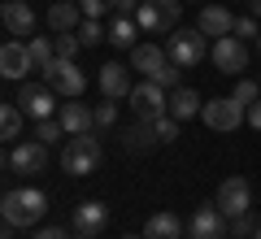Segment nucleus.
<instances>
[{"mask_svg": "<svg viewBox=\"0 0 261 239\" xmlns=\"http://www.w3.org/2000/svg\"><path fill=\"white\" fill-rule=\"evenodd\" d=\"M257 52H261V35H257Z\"/></svg>", "mask_w": 261, "mask_h": 239, "instance_id": "obj_43", "label": "nucleus"}, {"mask_svg": "<svg viewBox=\"0 0 261 239\" xmlns=\"http://www.w3.org/2000/svg\"><path fill=\"white\" fill-rule=\"evenodd\" d=\"M61 118H44V122H35V139L39 144H57V139H61Z\"/></svg>", "mask_w": 261, "mask_h": 239, "instance_id": "obj_30", "label": "nucleus"}, {"mask_svg": "<svg viewBox=\"0 0 261 239\" xmlns=\"http://www.w3.org/2000/svg\"><path fill=\"white\" fill-rule=\"evenodd\" d=\"M135 22H140V31H144V35H166V31H174V26L166 22V13H161V5H157V0H144L140 9H135Z\"/></svg>", "mask_w": 261, "mask_h": 239, "instance_id": "obj_23", "label": "nucleus"}, {"mask_svg": "<svg viewBox=\"0 0 261 239\" xmlns=\"http://www.w3.org/2000/svg\"><path fill=\"white\" fill-rule=\"evenodd\" d=\"M31 239H74V235H65L61 226H39V230H35Z\"/></svg>", "mask_w": 261, "mask_h": 239, "instance_id": "obj_37", "label": "nucleus"}, {"mask_svg": "<svg viewBox=\"0 0 261 239\" xmlns=\"http://www.w3.org/2000/svg\"><path fill=\"white\" fill-rule=\"evenodd\" d=\"M74 239H96V235H79V230H74Z\"/></svg>", "mask_w": 261, "mask_h": 239, "instance_id": "obj_41", "label": "nucleus"}, {"mask_svg": "<svg viewBox=\"0 0 261 239\" xmlns=\"http://www.w3.org/2000/svg\"><path fill=\"white\" fill-rule=\"evenodd\" d=\"M135 35H140V22L135 18H118L109 26V44L113 48H135Z\"/></svg>", "mask_w": 261, "mask_h": 239, "instance_id": "obj_25", "label": "nucleus"}, {"mask_svg": "<svg viewBox=\"0 0 261 239\" xmlns=\"http://www.w3.org/2000/svg\"><path fill=\"white\" fill-rule=\"evenodd\" d=\"M231 35H235V39H257V35H261V18H252V13H248V18H235V31H231Z\"/></svg>", "mask_w": 261, "mask_h": 239, "instance_id": "obj_32", "label": "nucleus"}, {"mask_svg": "<svg viewBox=\"0 0 261 239\" xmlns=\"http://www.w3.org/2000/svg\"><path fill=\"white\" fill-rule=\"evenodd\" d=\"M152 144H161V139H157V126H152V118H140L135 126L122 130V148H126V152H148Z\"/></svg>", "mask_w": 261, "mask_h": 239, "instance_id": "obj_19", "label": "nucleus"}, {"mask_svg": "<svg viewBox=\"0 0 261 239\" xmlns=\"http://www.w3.org/2000/svg\"><path fill=\"white\" fill-rule=\"evenodd\" d=\"M157 5H161V13H166L170 26H178V18H183V0H157Z\"/></svg>", "mask_w": 261, "mask_h": 239, "instance_id": "obj_36", "label": "nucleus"}, {"mask_svg": "<svg viewBox=\"0 0 261 239\" xmlns=\"http://www.w3.org/2000/svg\"><path fill=\"white\" fill-rule=\"evenodd\" d=\"M166 52H170V61L178 65V70H192V65H200L205 61V31L200 26H187V31H178L174 26V35L166 39Z\"/></svg>", "mask_w": 261, "mask_h": 239, "instance_id": "obj_4", "label": "nucleus"}, {"mask_svg": "<svg viewBox=\"0 0 261 239\" xmlns=\"http://www.w3.org/2000/svg\"><path fill=\"white\" fill-rule=\"evenodd\" d=\"M209 57H214V65H218L222 74H240V70H248V48H244V39H235V35L214 39Z\"/></svg>", "mask_w": 261, "mask_h": 239, "instance_id": "obj_12", "label": "nucleus"}, {"mask_svg": "<svg viewBox=\"0 0 261 239\" xmlns=\"http://www.w3.org/2000/svg\"><path fill=\"white\" fill-rule=\"evenodd\" d=\"M0 18H5V31L9 35H31L35 31V9H31L27 0H5Z\"/></svg>", "mask_w": 261, "mask_h": 239, "instance_id": "obj_18", "label": "nucleus"}, {"mask_svg": "<svg viewBox=\"0 0 261 239\" xmlns=\"http://www.w3.org/2000/svg\"><path fill=\"white\" fill-rule=\"evenodd\" d=\"M79 9L83 18H105L109 9H118V0H79Z\"/></svg>", "mask_w": 261, "mask_h": 239, "instance_id": "obj_33", "label": "nucleus"}, {"mask_svg": "<svg viewBox=\"0 0 261 239\" xmlns=\"http://www.w3.org/2000/svg\"><path fill=\"white\" fill-rule=\"evenodd\" d=\"M96 83H100V96L105 100H130V70L122 61H105L100 65V74H96Z\"/></svg>", "mask_w": 261, "mask_h": 239, "instance_id": "obj_14", "label": "nucleus"}, {"mask_svg": "<svg viewBox=\"0 0 261 239\" xmlns=\"http://www.w3.org/2000/svg\"><path fill=\"white\" fill-rule=\"evenodd\" d=\"M122 239H144V235H122Z\"/></svg>", "mask_w": 261, "mask_h": 239, "instance_id": "obj_42", "label": "nucleus"}, {"mask_svg": "<svg viewBox=\"0 0 261 239\" xmlns=\"http://www.w3.org/2000/svg\"><path fill=\"white\" fill-rule=\"evenodd\" d=\"M5 166H9V174H39V170L48 166V144H39V139H22V144L9 148Z\"/></svg>", "mask_w": 261, "mask_h": 239, "instance_id": "obj_10", "label": "nucleus"}, {"mask_svg": "<svg viewBox=\"0 0 261 239\" xmlns=\"http://www.w3.org/2000/svg\"><path fill=\"white\" fill-rule=\"evenodd\" d=\"M70 222H74L79 235H100L105 222H109V204H100V200H83V204L74 209V218H70Z\"/></svg>", "mask_w": 261, "mask_h": 239, "instance_id": "obj_15", "label": "nucleus"}, {"mask_svg": "<svg viewBox=\"0 0 261 239\" xmlns=\"http://www.w3.org/2000/svg\"><path fill=\"white\" fill-rule=\"evenodd\" d=\"M113 122H118V100L96 104V126H113Z\"/></svg>", "mask_w": 261, "mask_h": 239, "instance_id": "obj_35", "label": "nucleus"}, {"mask_svg": "<svg viewBox=\"0 0 261 239\" xmlns=\"http://www.w3.org/2000/svg\"><path fill=\"white\" fill-rule=\"evenodd\" d=\"M200 122L209 130H235L240 122H248V104H240L235 96H218V100H209L200 109Z\"/></svg>", "mask_w": 261, "mask_h": 239, "instance_id": "obj_6", "label": "nucleus"}, {"mask_svg": "<svg viewBox=\"0 0 261 239\" xmlns=\"http://www.w3.org/2000/svg\"><path fill=\"white\" fill-rule=\"evenodd\" d=\"M196 26L205 31V35L222 39V35H231V31H235V13L222 9V5H205V9L196 13Z\"/></svg>", "mask_w": 261, "mask_h": 239, "instance_id": "obj_16", "label": "nucleus"}, {"mask_svg": "<svg viewBox=\"0 0 261 239\" xmlns=\"http://www.w3.org/2000/svg\"><path fill=\"white\" fill-rule=\"evenodd\" d=\"M79 39H83V48H96L109 39V31L100 26V18H83V26H79Z\"/></svg>", "mask_w": 261, "mask_h": 239, "instance_id": "obj_27", "label": "nucleus"}, {"mask_svg": "<svg viewBox=\"0 0 261 239\" xmlns=\"http://www.w3.org/2000/svg\"><path fill=\"white\" fill-rule=\"evenodd\" d=\"M235 100H240V104H257L261 100V83H257V78H235Z\"/></svg>", "mask_w": 261, "mask_h": 239, "instance_id": "obj_28", "label": "nucleus"}, {"mask_svg": "<svg viewBox=\"0 0 261 239\" xmlns=\"http://www.w3.org/2000/svg\"><path fill=\"white\" fill-rule=\"evenodd\" d=\"M178 235H183V222H178L170 209L152 213V218L144 222V239H178Z\"/></svg>", "mask_w": 261, "mask_h": 239, "instance_id": "obj_22", "label": "nucleus"}, {"mask_svg": "<svg viewBox=\"0 0 261 239\" xmlns=\"http://www.w3.org/2000/svg\"><path fill=\"white\" fill-rule=\"evenodd\" d=\"M44 83L53 87L57 96H65V100H79V96L87 92V74L79 70L74 61H65V57H57L53 65L44 70Z\"/></svg>", "mask_w": 261, "mask_h": 239, "instance_id": "obj_5", "label": "nucleus"}, {"mask_svg": "<svg viewBox=\"0 0 261 239\" xmlns=\"http://www.w3.org/2000/svg\"><path fill=\"white\" fill-rule=\"evenodd\" d=\"M0 239H13V226H5V235H0Z\"/></svg>", "mask_w": 261, "mask_h": 239, "instance_id": "obj_40", "label": "nucleus"}, {"mask_svg": "<svg viewBox=\"0 0 261 239\" xmlns=\"http://www.w3.org/2000/svg\"><path fill=\"white\" fill-rule=\"evenodd\" d=\"M200 109H205V104H200V96H196L192 87H174V92H170V100H166V113H170V118H178V122L196 118Z\"/></svg>", "mask_w": 261, "mask_h": 239, "instance_id": "obj_21", "label": "nucleus"}, {"mask_svg": "<svg viewBox=\"0 0 261 239\" xmlns=\"http://www.w3.org/2000/svg\"><path fill=\"white\" fill-rule=\"evenodd\" d=\"M130 70H140L144 78H152L157 87H166V92H174L178 87V65L170 61V52L161 44H135L130 48Z\"/></svg>", "mask_w": 261, "mask_h": 239, "instance_id": "obj_2", "label": "nucleus"}, {"mask_svg": "<svg viewBox=\"0 0 261 239\" xmlns=\"http://www.w3.org/2000/svg\"><path fill=\"white\" fill-rule=\"evenodd\" d=\"M231 235V218L218 204H200L187 222V239H226Z\"/></svg>", "mask_w": 261, "mask_h": 239, "instance_id": "obj_9", "label": "nucleus"}, {"mask_svg": "<svg viewBox=\"0 0 261 239\" xmlns=\"http://www.w3.org/2000/svg\"><path fill=\"white\" fill-rule=\"evenodd\" d=\"M22 118H27V113H22L18 100L5 104V109H0V135H5V139H18L22 135Z\"/></svg>", "mask_w": 261, "mask_h": 239, "instance_id": "obj_26", "label": "nucleus"}, {"mask_svg": "<svg viewBox=\"0 0 261 239\" xmlns=\"http://www.w3.org/2000/svg\"><path fill=\"white\" fill-rule=\"evenodd\" d=\"M252 239H261V226H257V235H252Z\"/></svg>", "mask_w": 261, "mask_h": 239, "instance_id": "obj_44", "label": "nucleus"}, {"mask_svg": "<svg viewBox=\"0 0 261 239\" xmlns=\"http://www.w3.org/2000/svg\"><path fill=\"white\" fill-rule=\"evenodd\" d=\"M166 100H170V92L157 87L152 78L135 83V92H130V109H135V118H161V113H166Z\"/></svg>", "mask_w": 261, "mask_h": 239, "instance_id": "obj_13", "label": "nucleus"}, {"mask_svg": "<svg viewBox=\"0 0 261 239\" xmlns=\"http://www.w3.org/2000/svg\"><path fill=\"white\" fill-rule=\"evenodd\" d=\"M0 74L5 78H18V83H27V74H35L27 39H5V48H0Z\"/></svg>", "mask_w": 261, "mask_h": 239, "instance_id": "obj_11", "label": "nucleus"}, {"mask_svg": "<svg viewBox=\"0 0 261 239\" xmlns=\"http://www.w3.org/2000/svg\"><path fill=\"white\" fill-rule=\"evenodd\" d=\"M79 48H83V39H79V31H65V35H57V57H65V61H74Z\"/></svg>", "mask_w": 261, "mask_h": 239, "instance_id": "obj_31", "label": "nucleus"}, {"mask_svg": "<svg viewBox=\"0 0 261 239\" xmlns=\"http://www.w3.org/2000/svg\"><path fill=\"white\" fill-rule=\"evenodd\" d=\"M140 5H144V0H118V9H113V13H118V18H135Z\"/></svg>", "mask_w": 261, "mask_h": 239, "instance_id": "obj_38", "label": "nucleus"}, {"mask_svg": "<svg viewBox=\"0 0 261 239\" xmlns=\"http://www.w3.org/2000/svg\"><path fill=\"white\" fill-rule=\"evenodd\" d=\"M48 213V196L39 192V187H22V192H5V200H0V218H5V226L22 230V226H39Z\"/></svg>", "mask_w": 261, "mask_h": 239, "instance_id": "obj_1", "label": "nucleus"}, {"mask_svg": "<svg viewBox=\"0 0 261 239\" xmlns=\"http://www.w3.org/2000/svg\"><path fill=\"white\" fill-rule=\"evenodd\" d=\"M231 235H235V239H252V235H257V222H252V213L231 218Z\"/></svg>", "mask_w": 261, "mask_h": 239, "instance_id": "obj_34", "label": "nucleus"}, {"mask_svg": "<svg viewBox=\"0 0 261 239\" xmlns=\"http://www.w3.org/2000/svg\"><path fill=\"white\" fill-rule=\"evenodd\" d=\"M18 104H22V113H27L31 122H44V118H57V92L48 83H22V92H18Z\"/></svg>", "mask_w": 261, "mask_h": 239, "instance_id": "obj_8", "label": "nucleus"}, {"mask_svg": "<svg viewBox=\"0 0 261 239\" xmlns=\"http://www.w3.org/2000/svg\"><path fill=\"white\" fill-rule=\"evenodd\" d=\"M152 126H157V139H161V144H174V139H178V126H183V122L170 118V113H161V118H152Z\"/></svg>", "mask_w": 261, "mask_h": 239, "instance_id": "obj_29", "label": "nucleus"}, {"mask_svg": "<svg viewBox=\"0 0 261 239\" xmlns=\"http://www.w3.org/2000/svg\"><path fill=\"white\" fill-rule=\"evenodd\" d=\"M27 44H31V61H35V70L44 74L48 65L57 61V39H48V35H31Z\"/></svg>", "mask_w": 261, "mask_h": 239, "instance_id": "obj_24", "label": "nucleus"}, {"mask_svg": "<svg viewBox=\"0 0 261 239\" xmlns=\"http://www.w3.org/2000/svg\"><path fill=\"white\" fill-rule=\"evenodd\" d=\"M248 126H252V130H261V100H257V104H248Z\"/></svg>", "mask_w": 261, "mask_h": 239, "instance_id": "obj_39", "label": "nucleus"}, {"mask_svg": "<svg viewBox=\"0 0 261 239\" xmlns=\"http://www.w3.org/2000/svg\"><path fill=\"white\" fill-rule=\"evenodd\" d=\"M48 26H53L57 35H65V31H79V26H83V9H79L74 0H57L53 9H48Z\"/></svg>", "mask_w": 261, "mask_h": 239, "instance_id": "obj_20", "label": "nucleus"}, {"mask_svg": "<svg viewBox=\"0 0 261 239\" xmlns=\"http://www.w3.org/2000/svg\"><path fill=\"white\" fill-rule=\"evenodd\" d=\"M100 139H96V130H87V135H70V144L61 148V170L74 178H87L96 174V166H100Z\"/></svg>", "mask_w": 261, "mask_h": 239, "instance_id": "obj_3", "label": "nucleus"}, {"mask_svg": "<svg viewBox=\"0 0 261 239\" xmlns=\"http://www.w3.org/2000/svg\"><path fill=\"white\" fill-rule=\"evenodd\" d=\"M214 204L226 213V218L252 213V187H248V178H244V174H231V178H222V183H218V196H214Z\"/></svg>", "mask_w": 261, "mask_h": 239, "instance_id": "obj_7", "label": "nucleus"}, {"mask_svg": "<svg viewBox=\"0 0 261 239\" xmlns=\"http://www.w3.org/2000/svg\"><path fill=\"white\" fill-rule=\"evenodd\" d=\"M57 118H61L65 135H87V130H96V109H87V104H79V100L61 104V109H57Z\"/></svg>", "mask_w": 261, "mask_h": 239, "instance_id": "obj_17", "label": "nucleus"}]
</instances>
